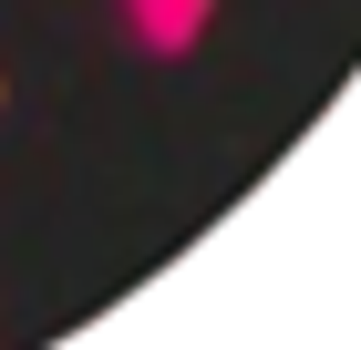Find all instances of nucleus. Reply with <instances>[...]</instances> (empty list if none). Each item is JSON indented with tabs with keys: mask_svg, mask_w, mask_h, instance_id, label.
I'll use <instances>...</instances> for the list:
<instances>
[{
	"mask_svg": "<svg viewBox=\"0 0 361 350\" xmlns=\"http://www.w3.org/2000/svg\"><path fill=\"white\" fill-rule=\"evenodd\" d=\"M0 93H11V82H0Z\"/></svg>",
	"mask_w": 361,
	"mask_h": 350,
	"instance_id": "1",
	"label": "nucleus"
}]
</instances>
